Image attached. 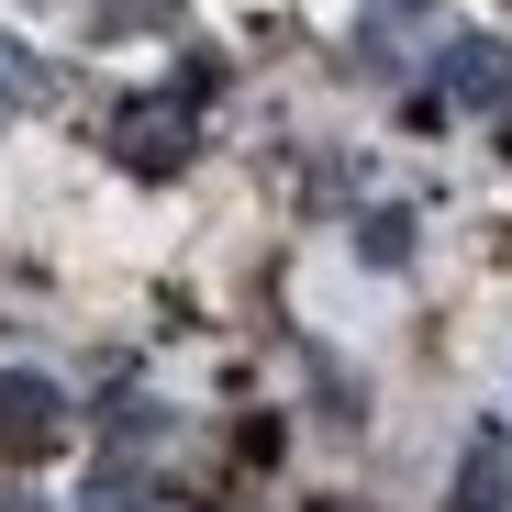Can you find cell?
<instances>
[{
    "instance_id": "obj_11",
    "label": "cell",
    "mask_w": 512,
    "mask_h": 512,
    "mask_svg": "<svg viewBox=\"0 0 512 512\" xmlns=\"http://www.w3.org/2000/svg\"><path fill=\"white\" fill-rule=\"evenodd\" d=\"M0 512H23V501H0Z\"/></svg>"
},
{
    "instance_id": "obj_1",
    "label": "cell",
    "mask_w": 512,
    "mask_h": 512,
    "mask_svg": "<svg viewBox=\"0 0 512 512\" xmlns=\"http://www.w3.org/2000/svg\"><path fill=\"white\" fill-rule=\"evenodd\" d=\"M201 101H212V56L179 78V90H134L112 112V156L134 167V179H179V167L201 156Z\"/></svg>"
},
{
    "instance_id": "obj_9",
    "label": "cell",
    "mask_w": 512,
    "mask_h": 512,
    "mask_svg": "<svg viewBox=\"0 0 512 512\" xmlns=\"http://www.w3.org/2000/svg\"><path fill=\"white\" fill-rule=\"evenodd\" d=\"M501 156H512V101H501Z\"/></svg>"
},
{
    "instance_id": "obj_5",
    "label": "cell",
    "mask_w": 512,
    "mask_h": 512,
    "mask_svg": "<svg viewBox=\"0 0 512 512\" xmlns=\"http://www.w3.org/2000/svg\"><path fill=\"white\" fill-rule=\"evenodd\" d=\"M45 90H56V67H45V56H34L23 34H0V123H23V112L45 101Z\"/></svg>"
},
{
    "instance_id": "obj_3",
    "label": "cell",
    "mask_w": 512,
    "mask_h": 512,
    "mask_svg": "<svg viewBox=\"0 0 512 512\" xmlns=\"http://www.w3.org/2000/svg\"><path fill=\"white\" fill-rule=\"evenodd\" d=\"M435 90H446V101H468V112H501V90H512V56L468 34V45H446V67H435Z\"/></svg>"
},
{
    "instance_id": "obj_4",
    "label": "cell",
    "mask_w": 512,
    "mask_h": 512,
    "mask_svg": "<svg viewBox=\"0 0 512 512\" xmlns=\"http://www.w3.org/2000/svg\"><path fill=\"white\" fill-rule=\"evenodd\" d=\"M78 512H156V479L134 457H101L90 479H78Z\"/></svg>"
},
{
    "instance_id": "obj_8",
    "label": "cell",
    "mask_w": 512,
    "mask_h": 512,
    "mask_svg": "<svg viewBox=\"0 0 512 512\" xmlns=\"http://www.w3.org/2000/svg\"><path fill=\"white\" fill-rule=\"evenodd\" d=\"M179 0H101V34H167Z\"/></svg>"
},
{
    "instance_id": "obj_2",
    "label": "cell",
    "mask_w": 512,
    "mask_h": 512,
    "mask_svg": "<svg viewBox=\"0 0 512 512\" xmlns=\"http://www.w3.org/2000/svg\"><path fill=\"white\" fill-rule=\"evenodd\" d=\"M67 446V390L45 368H0V468H45Z\"/></svg>"
},
{
    "instance_id": "obj_6",
    "label": "cell",
    "mask_w": 512,
    "mask_h": 512,
    "mask_svg": "<svg viewBox=\"0 0 512 512\" xmlns=\"http://www.w3.org/2000/svg\"><path fill=\"white\" fill-rule=\"evenodd\" d=\"M501 501H512V457H501V435H479L457 468V512H501Z\"/></svg>"
},
{
    "instance_id": "obj_10",
    "label": "cell",
    "mask_w": 512,
    "mask_h": 512,
    "mask_svg": "<svg viewBox=\"0 0 512 512\" xmlns=\"http://www.w3.org/2000/svg\"><path fill=\"white\" fill-rule=\"evenodd\" d=\"M379 12H423V0H379Z\"/></svg>"
},
{
    "instance_id": "obj_7",
    "label": "cell",
    "mask_w": 512,
    "mask_h": 512,
    "mask_svg": "<svg viewBox=\"0 0 512 512\" xmlns=\"http://www.w3.org/2000/svg\"><path fill=\"white\" fill-rule=\"evenodd\" d=\"M357 256H368V268H401V256H412V212H368L357 223Z\"/></svg>"
}]
</instances>
